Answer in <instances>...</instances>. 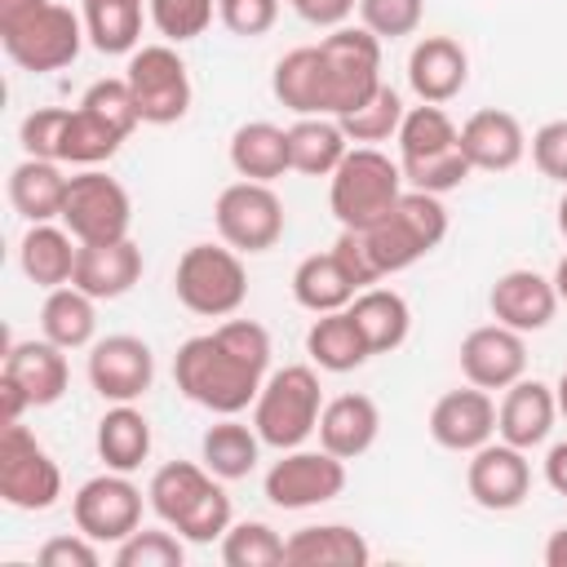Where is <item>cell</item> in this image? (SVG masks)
<instances>
[{
	"label": "cell",
	"mask_w": 567,
	"mask_h": 567,
	"mask_svg": "<svg viewBox=\"0 0 567 567\" xmlns=\"http://www.w3.org/2000/svg\"><path fill=\"white\" fill-rule=\"evenodd\" d=\"M266 372H270V332L252 319H226L213 332L182 341L173 354L177 390L217 416H239L248 403H257Z\"/></svg>",
	"instance_id": "obj_1"
},
{
	"label": "cell",
	"mask_w": 567,
	"mask_h": 567,
	"mask_svg": "<svg viewBox=\"0 0 567 567\" xmlns=\"http://www.w3.org/2000/svg\"><path fill=\"white\" fill-rule=\"evenodd\" d=\"M146 501L190 545H213L230 527V496H226L221 478L208 465H195V461L159 465L151 474Z\"/></svg>",
	"instance_id": "obj_2"
},
{
	"label": "cell",
	"mask_w": 567,
	"mask_h": 567,
	"mask_svg": "<svg viewBox=\"0 0 567 567\" xmlns=\"http://www.w3.org/2000/svg\"><path fill=\"white\" fill-rule=\"evenodd\" d=\"M84 18L58 0H0V44L22 71H62L84 44Z\"/></svg>",
	"instance_id": "obj_3"
},
{
	"label": "cell",
	"mask_w": 567,
	"mask_h": 567,
	"mask_svg": "<svg viewBox=\"0 0 567 567\" xmlns=\"http://www.w3.org/2000/svg\"><path fill=\"white\" fill-rule=\"evenodd\" d=\"M359 235H363V244H368V252H372V261H377V270L385 279V275L408 270L412 261H421L425 252H434L443 244L447 208L430 190H403L399 204L385 217H377L368 230H359Z\"/></svg>",
	"instance_id": "obj_4"
},
{
	"label": "cell",
	"mask_w": 567,
	"mask_h": 567,
	"mask_svg": "<svg viewBox=\"0 0 567 567\" xmlns=\"http://www.w3.org/2000/svg\"><path fill=\"white\" fill-rule=\"evenodd\" d=\"M403 195V168L377 151L354 146L328 177V208L341 221V230H368L377 217H385Z\"/></svg>",
	"instance_id": "obj_5"
},
{
	"label": "cell",
	"mask_w": 567,
	"mask_h": 567,
	"mask_svg": "<svg viewBox=\"0 0 567 567\" xmlns=\"http://www.w3.org/2000/svg\"><path fill=\"white\" fill-rule=\"evenodd\" d=\"M319 412H323V394H319L315 368L288 363L266 377L252 403V430L261 434L266 447L288 452V447H301L319 430Z\"/></svg>",
	"instance_id": "obj_6"
},
{
	"label": "cell",
	"mask_w": 567,
	"mask_h": 567,
	"mask_svg": "<svg viewBox=\"0 0 567 567\" xmlns=\"http://www.w3.org/2000/svg\"><path fill=\"white\" fill-rule=\"evenodd\" d=\"M173 292H177V301L190 315L226 319L248 297V270H244V261H239V252L230 244L226 248H217V244H190L177 257Z\"/></svg>",
	"instance_id": "obj_7"
},
{
	"label": "cell",
	"mask_w": 567,
	"mask_h": 567,
	"mask_svg": "<svg viewBox=\"0 0 567 567\" xmlns=\"http://www.w3.org/2000/svg\"><path fill=\"white\" fill-rule=\"evenodd\" d=\"M323 80H328V115H350L363 106L381 80V40L368 27H332L319 40Z\"/></svg>",
	"instance_id": "obj_8"
},
{
	"label": "cell",
	"mask_w": 567,
	"mask_h": 567,
	"mask_svg": "<svg viewBox=\"0 0 567 567\" xmlns=\"http://www.w3.org/2000/svg\"><path fill=\"white\" fill-rule=\"evenodd\" d=\"M62 496V470L58 461L40 447V439L13 421L0 425V501L27 514L53 509Z\"/></svg>",
	"instance_id": "obj_9"
},
{
	"label": "cell",
	"mask_w": 567,
	"mask_h": 567,
	"mask_svg": "<svg viewBox=\"0 0 567 567\" xmlns=\"http://www.w3.org/2000/svg\"><path fill=\"white\" fill-rule=\"evenodd\" d=\"M142 124H177L190 111V75L173 44H142L124 66Z\"/></svg>",
	"instance_id": "obj_10"
},
{
	"label": "cell",
	"mask_w": 567,
	"mask_h": 567,
	"mask_svg": "<svg viewBox=\"0 0 567 567\" xmlns=\"http://www.w3.org/2000/svg\"><path fill=\"white\" fill-rule=\"evenodd\" d=\"M213 221L235 252H270L284 239V204L270 182H230L213 204Z\"/></svg>",
	"instance_id": "obj_11"
},
{
	"label": "cell",
	"mask_w": 567,
	"mask_h": 567,
	"mask_svg": "<svg viewBox=\"0 0 567 567\" xmlns=\"http://www.w3.org/2000/svg\"><path fill=\"white\" fill-rule=\"evenodd\" d=\"M62 226L80 239V244H111V239H128L133 226V199L128 190L97 173L84 168L71 177L66 186V204H62Z\"/></svg>",
	"instance_id": "obj_12"
},
{
	"label": "cell",
	"mask_w": 567,
	"mask_h": 567,
	"mask_svg": "<svg viewBox=\"0 0 567 567\" xmlns=\"http://www.w3.org/2000/svg\"><path fill=\"white\" fill-rule=\"evenodd\" d=\"M346 492V461L332 456L328 447L301 452L288 447L270 470H266V501L279 509H310L328 505Z\"/></svg>",
	"instance_id": "obj_13"
},
{
	"label": "cell",
	"mask_w": 567,
	"mask_h": 567,
	"mask_svg": "<svg viewBox=\"0 0 567 567\" xmlns=\"http://www.w3.org/2000/svg\"><path fill=\"white\" fill-rule=\"evenodd\" d=\"M71 518L97 545H120L124 536H133L142 527V492H137V483H128V474L106 470V474L80 483V492L71 496Z\"/></svg>",
	"instance_id": "obj_14"
},
{
	"label": "cell",
	"mask_w": 567,
	"mask_h": 567,
	"mask_svg": "<svg viewBox=\"0 0 567 567\" xmlns=\"http://www.w3.org/2000/svg\"><path fill=\"white\" fill-rule=\"evenodd\" d=\"M155 381V354L142 337L115 332L89 346V385L106 403H133L151 390Z\"/></svg>",
	"instance_id": "obj_15"
},
{
	"label": "cell",
	"mask_w": 567,
	"mask_h": 567,
	"mask_svg": "<svg viewBox=\"0 0 567 567\" xmlns=\"http://www.w3.org/2000/svg\"><path fill=\"white\" fill-rule=\"evenodd\" d=\"M465 487L474 496V505L492 509V514H505V509H518L532 492V461L523 447L514 443H483L478 452H470V465H465Z\"/></svg>",
	"instance_id": "obj_16"
},
{
	"label": "cell",
	"mask_w": 567,
	"mask_h": 567,
	"mask_svg": "<svg viewBox=\"0 0 567 567\" xmlns=\"http://www.w3.org/2000/svg\"><path fill=\"white\" fill-rule=\"evenodd\" d=\"M461 372L478 390H505L527 377V341L505 323H483L461 341Z\"/></svg>",
	"instance_id": "obj_17"
},
{
	"label": "cell",
	"mask_w": 567,
	"mask_h": 567,
	"mask_svg": "<svg viewBox=\"0 0 567 567\" xmlns=\"http://www.w3.org/2000/svg\"><path fill=\"white\" fill-rule=\"evenodd\" d=\"M492 434H496L492 390H478V385L447 390L430 408V439L447 452H478L483 443H492Z\"/></svg>",
	"instance_id": "obj_18"
},
{
	"label": "cell",
	"mask_w": 567,
	"mask_h": 567,
	"mask_svg": "<svg viewBox=\"0 0 567 567\" xmlns=\"http://www.w3.org/2000/svg\"><path fill=\"white\" fill-rule=\"evenodd\" d=\"M487 306H492V319L514 328V332H540L549 328L554 310H558V288L554 279L536 275V270H505L492 292H487Z\"/></svg>",
	"instance_id": "obj_19"
},
{
	"label": "cell",
	"mask_w": 567,
	"mask_h": 567,
	"mask_svg": "<svg viewBox=\"0 0 567 567\" xmlns=\"http://www.w3.org/2000/svg\"><path fill=\"white\" fill-rule=\"evenodd\" d=\"M0 377H9V381L27 394L31 408H49V403H58V399L66 394V385H71L66 350L53 346L49 337H40V341H35V337H31V341H13L9 354H4Z\"/></svg>",
	"instance_id": "obj_20"
},
{
	"label": "cell",
	"mask_w": 567,
	"mask_h": 567,
	"mask_svg": "<svg viewBox=\"0 0 567 567\" xmlns=\"http://www.w3.org/2000/svg\"><path fill=\"white\" fill-rule=\"evenodd\" d=\"M470 80V53L452 35H425L408 53V84L421 102H452Z\"/></svg>",
	"instance_id": "obj_21"
},
{
	"label": "cell",
	"mask_w": 567,
	"mask_h": 567,
	"mask_svg": "<svg viewBox=\"0 0 567 567\" xmlns=\"http://www.w3.org/2000/svg\"><path fill=\"white\" fill-rule=\"evenodd\" d=\"M461 151L470 159V168L478 173H509L523 155H527V133L518 124V115L483 106L461 124Z\"/></svg>",
	"instance_id": "obj_22"
},
{
	"label": "cell",
	"mask_w": 567,
	"mask_h": 567,
	"mask_svg": "<svg viewBox=\"0 0 567 567\" xmlns=\"http://www.w3.org/2000/svg\"><path fill=\"white\" fill-rule=\"evenodd\" d=\"M554 416H558L554 385H545L536 377H518L514 385H505V399L496 408V434L527 452V447L549 439Z\"/></svg>",
	"instance_id": "obj_23"
},
{
	"label": "cell",
	"mask_w": 567,
	"mask_h": 567,
	"mask_svg": "<svg viewBox=\"0 0 567 567\" xmlns=\"http://www.w3.org/2000/svg\"><path fill=\"white\" fill-rule=\"evenodd\" d=\"M142 279V248L133 239H111V244H80L75 257V288L89 292L93 301H115Z\"/></svg>",
	"instance_id": "obj_24"
},
{
	"label": "cell",
	"mask_w": 567,
	"mask_h": 567,
	"mask_svg": "<svg viewBox=\"0 0 567 567\" xmlns=\"http://www.w3.org/2000/svg\"><path fill=\"white\" fill-rule=\"evenodd\" d=\"M381 434V408L368 394H337L319 412V447L341 461L363 456Z\"/></svg>",
	"instance_id": "obj_25"
},
{
	"label": "cell",
	"mask_w": 567,
	"mask_h": 567,
	"mask_svg": "<svg viewBox=\"0 0 567 567\" xmlns=\"http://www.w3.org/2000/svg\"><path fill=\"white\" fill-rule=\"evenodd\" d=\"M368 558H372V545L363 540V532H354L346 523L301 527L284 540L288 567H363Z\"/></svg>",
	"instance_id": "obj_26"
},
{
	"label": "cell",
	"mask_w": 567,
	"mask_h": 567,
	"mask_svg": "<svg viewBox=\"0 0 567 567\" xmlns=\"http://www.w3.org/2000/svg\"><path fill=\"white\" fill-rule=\"evenodd\" d=\"M75 257H80V239L66 226H53V221H31V230L22 235V248H18L22 275L35 288L71 284L75 279Z\"/></svg>",
	"instance_id": "obj_27"
},
{
	"label": "cell",
	"mask_w": 567,
	"mask_h": 567,
	"mask_svg": "<svg viewBox=\"0 0 567 567\" xmlns=\"http://www.w3.org/2000/svg\"><path fill=\"white\" fill-rule=\"evenodd\" d=\"M230 168L248 182H275L292 168V146L288 128L270 120H248L230 133Z\"/></svg>",
	"instance_id": "obj_28"
},
{
	"label": "cell",
	"mask_w": 567,
	"mask_h": 567,
	"mask_svg": "<svg viewBox=\"0 0 567 567\" xmlns=\"http://www.w3.org/2000/svg\"><path fill=\"white\" fill-rule=\"evenodd\" d=\"M270 89H275V97H279L288 111H297V115H328V80H323L319 44L288 49V53L275 62Z\"/></svg>",
	"instance_id": "obj_29"
},
{
	"label": "cell",
	"mask_w": 567,
	"mask_h": 567,
	"mask_svg": "<svg viewBox=\"0 0 567 567\" xmlns=\"http://www.w3.org/2000/svg\"><path fill=\"white\" fill-rule=\"evenodd\" d=\"M66 186H71V177L58 168V159H35V155H27V159L9 173V204H13L27 221H53V217H62Z\"/></svg>",
	"instance_id": "obj_30"
},
{
	"label": "cell",
	"mask_w": 567,
	"mask_h": 567,
	"mask_svg": "<svg viewBox=\"0 0 567 567\" xmlns=\"http://www.w3.org/2000/svg\"><path fill=\"white\" fill-rule=\"evenodd\" d=\"M346 310L354 315V323H359V332H363L372 354L399 350L408 341V332H412V310L394 288H363V292H354V301Z\"/></svg>",
	"instance_id": "obj_31"
},
{
	"label": "cell",
	"mask_w": 567,
	"mask_h": 567,
	"mask_svg": "<svg viewBox=\"0 0 567 567\" xmlns=\"http://www.w3.org/2000/svg\"><path fill=\"white\" fill-rule=\"evenodd\" d=\"M306 354L323 372H354V368H363L372 359V350H368V341H363V332H359L350 310L319 315L310 323V332H306Z\"/></svg>",
	"instance_id": "obj_32"
},
{
	"label": "cell",
	"mask_w": 567,
	"mask_h": 567,
	"mask_svg": "<svg viewBox=\"0 0 567 567\" xmlns=\"http://www.w3.org/2000/svg\"><path fill=\"white\" fill-rule=\"evenodd\" d=\"M288 146H292V168L306 177H332L337 164L350 151L346 128L337 124V115H301L288 128Z\"/></svg>",
	"instance_id": "obj_33"
},
{
	"label": "cell",
	"mask_w": 567,
	"mask_h": 567,
	"mask_svg": "<svg viewBox=\"0 0 567 567\" xmlns=\"http://www.w3.org/2000/svg\"><path fill=\"white\" fill-rule=\"evenodd\" d=\"M354 292H359V288L350 284V275L341 270V261H337L332 248L301 257L297 270H292V297H297V306H306V310H315V315L346 310V306L354 301Z\"/></svg>",
	"instance_id": "obj_34"
},
{
	"label": "cell",
	"mask_w": 567,
	"mask_h": 567,
	"mask_svg": "<svg viewBox=\"0 0 567 567\" xmlns=\"http://www.w3.org/2000/svg\"><path fill=\"white\" fill-rule=\"evenodd\" d=\"M199 452H204V465L221 478V483H235V478H248L257 470V456H261V434L235 416H221L217 425L204 430L199 439Z\"/></svg>",
	"instance_id": "obj_35"
},
{
	"label": "cell",
	"mask_w": 567,
	"mask_h": 567,
	"mask_svg": "<svg viewBox=\"0 0 567 567\" xmlns=\"http://www.w3.org/2000/svg\"><path fill=\"white\" fill-rule=\"evenodd\" d=\"M40 328L53 346L62 350H84L93 346V332H97V310H93V297L80 292L75 284H62V288H49L44 306H40Z\"/></svg>",
	"instance_id": "obj_36"
},
{
	"label": "cell",
	"mask_w": 567,
	"mask_h": 567,
	"mask_svg": "<svg viewBox=\"0 0 567 567\" xmlns=\"http://www.w3.org/2000/svg\"><path fill=\"white\" fill-rule=\"evenodd\" d=\"M97 456L106 461V470L133 474L151 456V421L133 403H115L97 421Z\"/></svg>",
	"instance_id": "obj_37"
},
{
	"label": "cell",
	"mask_w": 567,
	"mask_h": 567,
	"mask_svg": "<svg viewBox=\"0 0 567 567\" xmlns=\"http://www.w3.org/2000/svg\"><path fill=\"white\" fill-rule=\"evenodd\" d=\"M84 31L97 53H133L142 35V0H84Z\"/></svg>",
	"instance_id": "obj_38"
},
{
	"label": "cell",
	"mask_w": 567,
	"mask_h": 567,
	"mask_svg": "<svg viewBox=\"0 0 567 567\" xmlns=\"http://www.w3.org/2000/svg\"><path fill=\"white\" fill-rule=\"evenodd\" d=\"M120 142H124V133H115L102 115H93L89 106H71L66 128H62V164L93 168V164L111 159L120 151Z\"/></svg>",
	"instance_id": "obj_39"
},
{
	"label": "cell",
	"mask_w": 567,
	"mask_h": 567,
	"mask_svg": "<svg viewBox=\"0 0 567 567\" xmlns=\"http://www.w3.org/2000/svg\"><path fill=\"white\" fill-rule=\"evenodd\" d=\"M461 142V128L452 124V115L434 102H421L403 115L399 124V159H425L439 151H452Z\"/></svg>",
	"instance_id": "obj_40"
},
{
	"label": "cell",
	"mask_w": 567,
	"mask_h": 567,
	"mask_svg": "<svg viewBox=\"0 0 567 567\" xmlns=\"http://www.w3.org/2000/svg\"><path fill=\"white\" fill-rule=\"evenodd\" d=\"M403 115H408V106H403V97L390 89V84H381L363 106H354L350 115H337V124L346 128V137L350 142H363V146H377V142H390V137H399V124H403Z\"/></svg>",
	"instance_id": "obj_41"
},
{
	"label": "cell",
	"mask_w": 567,
	"mask_h": 567,
	"mask_svg": "<svg viewBox=\"0 0 567 567\" xmlns=\"http://www.w3.org/2000/svg\"><path fill=\"white\" fill-rule=\"evenodd\" d=\"M226 567H275L284 563V536L270 523H230L221 536Z\"/></svg>",
	"instance_id": "obj_42"
},
{
	"label": "cell",
	"mask_w": 567,
	"mask_h": 567,
	"mask_svg": "<svg viewBox=\"0 0 567 567\" xmlns=\"http://www.w3.org/2000/svg\"><path fill=\"white\" fill-rule=\"evenodd\" d=\"M403 168V182L412 190H430V195H443V190H456L474 168L461 151V142L452 151H439V155H425V159H399Z\"/></svg>",
	"instance_id": "obj_43"
},
{
	"label": "cell",
	"mask_w": 567,
	"mask_h": 567,
	"mask_svg": "<svg viewBox=\"0 0 567 567\" xmlns=\"http://www.w3.org/2000/svg\"><path fill=\"white\" fill-rule=\"evenodd\" d=\"M182 563H186L182 536L159 527H137L115 545V567H182Z\"/></svg>",
	"instance_id": "obj_44"
},
{
	"label": "cell",
	"mask_w": 567,
	"mask_h": 567,
	"mask_svg": "<svg viewBox=\"0 0 567 567\" xmlns=\"http://www.w3.org/2000/svg\"><path fill=\"white\" fill-rule=\"evenodd\" d=\"M146 4H151L155 31L173 44L204 35L208 22H213V9H217V0H146Z\"/></svg>",
	"instance_id": "obj_45"
},
{
	"label": "cell",
	"mask_w": 567,
	"mask_h": 567,
	"mask_svg": "<svg viewBox=\"0 0 567 567\" xmlns=\"http://www.w3.org/2000/svg\"><path fill=\"white\" fill-rule=\"evenodd\" d=\"M425 0H359V27H368L377 40H399L421 27Z\"/></svg>",
	"instance_id": "obj_46"
},
{
	"label": "cell",
	"mask_w": 567,
	"mask_h": 567,
	"mask_svg": "<svg viewBox=\"0 0 567 567\" xmlns=\"http://www.w3.org/2000/svg\"><path fill=\"white\" fill-rule=\"evenodd\" d=\"M80 106H89L93 115H102L115 133H133L142 120H137V102H133V93H128V80H93L89 89H84V97H80Z\"/></svg>",
	"instance_id": "obj_47"
},
{
	"label": "cell",
	"mask_w": 567,
	"mask_h": 567,
	"mask_svg": "<svg viewBox=\"0 0 567 567\" xmlns=\"http://www.w3.org/2000/svg\"><path fill=\"white\" fill-rule=\"evenodd\" d=\"M66 115H71V106H35L22 120V128H18L22 151L35 155V159H58L62 164V128H66Z\"/></svg>",
	"instance_id": "obj_48"
},
{
	"label": "cell",
	"mask_w": 567,
	"mask_h": 567,
	"mask_svg": "<svg viewBox=\"0 0 567 567\" xmlns=\"http://www.w3.org/2000/svg\"><path fill=\"white\" fill-rule=\"evenodd\" d=\"M217 18L230 35H244V40H257L275 27L279 18V0H217Z\"/></svg>",
	"instance_id": "obj_49"
},
{
	"label": "cell",
	"mask_w": 567,
	"mask_h": 567,
	"mask_svg": "<svg viewBox=\"0 0 567 567\" xmlns=\"http://www.w3.org/2000/svg\"><path fill=\"white\" fill-rule=\"evenodd\" d=\"M532 164L549 177L567 186V120H549L532 133Z\"/></svg>",
	"instance_id": "obj_50"
},
{
	"label": "cell",
	"mask_w": 567,
	"mask_h": 567,
	"mask_svg": "<svg viewBox=\"0 0 567 567\" xmlns=\"http://www.w3.org/2000/svg\"><path fill=\"white\" fill-rule=\"evenodd\" d=\"M35 563H40V567H97L102 554H97V540H93V536L75 532V536H53V540H44L40 554H35Z\"/></svg>",
	"instance_id": "obj_51"
},
{
	"label": "cell",
	"mask_w": 567,
	"mask_h": 567,
	"mask_svg": "<svg viewBox=\"0 0 567 567\" xmlns=\"http://www.w3.org/2000/svg\"><path fill=\"white\" fill-rule=\"evenodd\" d=\"M332 252H337V261H341V270L350 275V284L363 292V288H372L377 279H381V270H377V261H372V252H368V244H363V235L359 230H341L337 235V244H332Z\"/></svg>",
	"instance_id": "obj_52"
},
{
	"label": "cell",
	"mask_w": 567,
	"mask_h": 567,
	"mask_svg": "<svg viewBox=\"0 0 567 567\" xmlns=\"http://www.w3.org/2000/svg\"><path fill=\"white\" fill-rule=\"evenodd\" d=\"M284 4H292V13L306 18L310 27H341L359 9V0H284Z\"/></svg>",
	"instance_id": "obj_53"
},
{
	"label": "cell",
	"mask_w": 567,
	"mask_h": 567,
	"mask_svg": "<svg viewBox=\"0 0 567 567\" xmlns=\"http://www.w3.org/2000/svg\"><path fill=\"white\" fill-rule=\"evenodd\" d=\"M31 403H27V394L9 381V377H0V425H13V421H22V412H27Z\"/></svg>",
	"instance_id": "obj_54"
},
{
	"label": "cell",
	"mask_w": 567,
	"mask_h": 567,
	"mask_svg": "<svg viewBox=\"0 0 567 567\" xmlns=\"http://www.w3.org/2000/svg\"><path fill=\"white\" fill-rule=\"evenodd\" d=\"M545 483L558 496H567V443H554L549 447V456H545Z\"/></svg>",
	"instance_id": "obj_55"
},
{
	"label": "cell",
	"mask_w": 567,
	"mask_h": 567,
	"mask_svg": "<svg viewBox=\"0 0 567 567\" xmlns=\"http://www.w3.org/2000/svg\"><path fill=\"white\" fill-rule=\"evenodd\" d=\"M545 567H567V527L549 532V540H545Z\"/></svg>",
	"instance_id": "obj_56"
},
{
	"label": "cell",
	"mask_w": 567,
	"mask_h": 567,
	"mask_svg": "<svg viewBox=\"0 0 567 567\" xmlns=\"http://www.w3.org/2000/svg\"><path fill=\"white\" fill-rule=\"evenodd\" d=\"M554 288H558V301H567V257L554 266Z\"/></svg>",
	"instance_id": "obj_57"
},
{
	"label": "cell",
	"mask_w": 567,
	"mask_h": 567,
	"mask_svg": "<svg viewBox=\"0 0 567 567\" xmlns=\"http://www.w3.org/2000/svg\"><path fill=\"white\" fill-rule=\"evenodd\" d=\"M554 399H558V412L567 416V368H563V377H558V385H554Z\"/></svg>",
	"instance_id": "obj_58"
},
{
	"label": "cell",
	"mask_w": 567,
	"mask_h": 567,
	"mask_svg": "<svg viewBox=\"0 0 567 567\" xmlns=\"http://www.w3.org/2000/svg\"><path fill=\"white\" fill-rule=\"evenodd\" d=\"M558 230H563V239H567V190H563V199H558Z\"/></svg>",
	"instance_id": "obj_59"
}]
</instances>
